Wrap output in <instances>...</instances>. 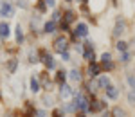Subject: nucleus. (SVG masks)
Masks as SVG:
<instances>
[{"mask_svg":"<svg viewBox=\"0 0 135 117\" xmlns=\"http://www.w3.org/2000/svg\"><path fill=\"white\" fill-rule=\"evenodd\" d=\"M54 49L58 51V52H67V49H69V40L65 38V36H58L56 40H54Z\"/></svg>","mask_w":135,"mask_h":117,"instance_id":"1","label":"nucleus"},{"mask_svg":"<svg viewBox=\"0 0 135 117\" xmlns=\"http://www.w3.org/2000/svg\"><path fill=\"white\" fill-rule=\"evenodd\" d=\"M38 56L42 58V61L45 63V67H47V69H54V65H56V63H54V60H52L51 54H47L43 49H40V51H38Z\"/></svg>","mask_w":135,"mask_h":117,"instance_id":"2","label":"nucleus"},{"mask_svg":"<svg viewBox=\"0 0 135 117\" xmlns=\"http://www.w3.org/2000/svg\"><path fill=\"white\" fill-rule=\"evenodd\" d=\"M101 63H103V69L112 70V69H114V63H112V54H110V52H103V54H101Z\"/></svg>","mask_w":135,"mask_h":117,"instance_id":"3","label":"nucleus"},{"mask_svg":"<svg viewBox=\"0 0 135 117\" xmlns=\"http://www.w3.org/2000/svg\"><path fill=\"white\" fill-rule=\"evenodd\" d=\"M123 32H126V22L123 18H117L115 27H114V36H121Z\"/></svg>","mask_w":135,"mask_h":117,"instance_id":"4","label":"nucleus"},{"mask_svg":"<svg viewBox=\"0 0 135 117\" xmlns=\"http://www.w3.org/2000/svg\"><path fill=\"white\" fill-rule=\"evenodd\" d=\"M13 14H15V7L9 2H4L2 7H0V16H13Z\"/></svg>","mask_w":135,"mask_h":117,"instance_id":"5","label":"nucleus"},{"mask_svg":"<svg viewBox=\"0 0 135 117\" xmlns=\"http://www.w3.org/2000/svg\"><path fill=\"white\" fill-rule=\"evenodd\" d=\"M60 96H61V99H70V97L74 96V90L69 85H65V83H63V85L60 86Z\"/></svg>","mask_w":135,"mask_h":117,"instance_id":"6","label":"nucleus"},{"mask_svg":"<svg viewBox=\"0 0 135 117\" xmlns=\"http://www.w3.org/2000/svg\"><path fill=\"white\" fill-rule=\"evenodd\" d=\"M85 58L86 60H94V43L92 42H86L85 43Z\"/></svg>","mask_w":135,"mask_h":117,"instance_id":"7","label":"nucleus"},{"mask_svg":"<svg viewBox=\"0 0 135 117\" xmlns=\"http://www.w3.org/2000/svg\"><path fill=\"white\" fill-rule=\"evenodd\" d=\"M74 34H76V36H86V34H88V27H86V23H78Z\"/></svg>","mask_w":135,"mask_h":117,"instance_id":"8","label":"nucleus"},{"mask_svg":"<svg viewBox=\"0 0 135 117\" xmlns=\"http://www.w3.org/2000/svg\"><path fill=\"white\" fill-rule=\"evenodd\" d=\"M69 77H70V81H72V83H79V81H81V74H79V70H78V69H72V70L69 72Z\"/></svg>","mask_w":135,"mask_h":117,"instance_id":"9","label":"nucleus"},{"mask_svg":"<svg viewBox=\"0 0 135 117\" xmlns=\"http://www.w3.org/2000/svg\"><path fill=\"white\" fill-rule=\"evenodd\" d=\"M9 34H11L9 25H7L6 22H0V36H2V38H9Z\"/></svg>","mask_w":135,"mask_h":117,"instance_id":"10","label":"nucleus"},{"mask_svg":"<svg viewBox=\"0 0 135 117\" xmlns=\"http://www.w3.org/2000/svg\"><path fill=\"white\" fill-rule=\"evenodd\" d=\"M99 70H101V67L97 63H90V67H88V74H90V77H95V76H99Z\"/></svg>","mask_w":135,"mask_h":117,"instance_id":"11","label":"nucleus"},{"mask_svg":"<svg viewBox=\"0 0 135 117\" xmlns=\"http://www.w3.org/2000/svg\"><path fill=\"white\" fill-rule=\"evenodd\" d=\"M106 96L110 97V99H117V96H119V90H117V86L110 85L108 88H106Z\"/></svg>","mask_w":135,"mask_h":117,"instance_id":"12","label":"nucleus"},{"mask_svg":"<svg viewBox=\"0 0 135 117\" xmlns=\"http://www.w3.org/2000/svg\"><path fill=\"white\" fill-rule=\"evenodd\" d=\"M97 83H99V86H101V88H104V90H106L108 86L112 85V83H110V77H108V76H101V77L97 79Z\"/></svg>","mask_w":135,"mask_h":117,"instance_id":"13","label":"nucleus"},{"mask_svg":"<svg viewBox=\"0 0 135 117\" xmlns=\"http://www.w3.org/2000/svg\"><path fill=\"white\" fill-rule=\"evenodd\" d=\"M16 67H18V60L11 58L9 61H7V70H9V74H15V72H16Z\"/></svg>","mask_w":135,"mask_h":117,"instance_id":"14","label":"nucleus"},{"mask_svg":"<svg viewBox=\"0 0 135 117\" xmlns=\"http://www.w3.org/2000/svg\"><path fill=\"white\" fill-rule=\"evenodd\" d=\"M43 31L45 32H49V34H51V32H54L56 31V22H47V23H45V25H43Z\"/></svg>","mask_w":135,"mask_h":117,"instance_id":"15","label":"nucleus"},{"mask_svg":"<svg viewBox=\"0 0 135 117\" xmlns=\"http://www.w3.org/2000/svg\"><path fill=\"white\" fill-rule=\"evenodd\" d=\"M115 49H117L119 52H126V51H128V43L123 42V40H119V42L115 43Z\"/></svg>","mask_w":135,"mask_h":117,"instance_id":"16","label":"nucleus"},{"mask_svg":"<svg viewBox=\"0 0 135 117\" xmlns=\"http://www.w3.org/2000/svg\"><path fill=\"white\" fill-rule=\"evenodd\" d=\"M112 115H114V117H128V115H126V112L121 106H115L114 110H112Z\"/></svg>","mask_w":135,"mask_h":117,"instance_id":"17","label":"nucleus"},{"mask_svg":"<svg viewBox=\"0 0 135 117\" xmlns=\"http://www.w3.org/2000/svg\"><path fill=\"white\" fill-rule=\"evenodd\" d=\"M31 92H40V81L36 79V77H31Z\"/></svg>","mask_w":135,"mask_h":117,"instance_id":"18","label":"nucleus"},{"mask_svg":"<svg viewBox=\"0 0 135 117\" xmlns=\"http://www.w3.org/2000/svg\"><path fill=\"white\" fill-rule=\"evenodd\" d=\"M103 108H104L103 101H95L94 105H90V110H92V112H99V110H103Z\"/></svg>","mask_w":135,"mask_h":117,"instance_id":"19","label":"nucleus"},{"mask_svg":"<svg viewBox=\"0 0 135 117\" xmlns=\"http://www.w3.org/2000/svg\"><path fill=\"white\" fill-rule=\"evenodd\" d=\"M76 20V13L74 11H67L65 13V23H70V22Z\"/></svg>","mask_w":135,"mask_h":117,"instance_id":"20","label":"nucleus"},{"mask_svg":"<svg viewBox=\"0 0 135 117\" xmlns=\"http://www.w3.org/2000/svg\"><path fill=\"white\" fill-rule=\"evenodd\" d=\"M15 31H16V42H18V43H22V42H23V31H22L20 23L16 25V29H15Z\"/></svg>","mask_w":135,"mask_h":117,"instance_id":"21","label":"nucleus"},{"mask_svg":"<svg viewBox=\"0 0 135 117\" xmlns=\"http://www.w3.org/2000/svg\"><path fill=\"white\" fill-rule=\"evenodd\" d=\"M65 77H67V72H65V70H60V72L56 74V81H58V83H61V85H63V81H65Z\"/></svg>","mask_w":135,"mask_h":117,"instance_id":"22","label":"nucleus"},{"mask_svg":"<svg viewBox=\"0 0 135 117\" xmlns=\"http://www.w3.org/2000/svg\"><path fill=\"white\" fill-rule=\"evenodd\" d=\"M130 60H132V54L128 52V51H126V52H121V61H123V63H128Z\"/></svg>","mask_w":135,"mask_h":117,"instance_id":"23","label":"nucleus"},{"mask_svg":"<svg viewBox=\"0 0 135 117\" xmlns=\"http://www.w3.org/2000/svg\"><path fill=\"white\" fill-rule=\"evenodd\" d=\"M34 115V108H32L31 103H27V106H25V117H31Z\"/></svg>","mask_w":135,"mask_h":117,"instance_id":"24","label":"nucleus"},{"mask_svg":"<svg viewBox=\"0 0 135 117\" xmlns=\"http://www.w3.org/2000/svg\"><path fill=\"white\" fill-rule=\"evenodd\" d=\"M128 103L130 105H135V90H130L128 92Z\"/></svg>","mask_w":135,"mask_h":117,"instance_id":"25","label":"nucleus"},{"mask_svg":"<svg viewBox=\"0 0 135 117\" xmlns=\"http://www.w3.org/2000/svg\"><path fill=\"white\" fill-rule=\"evenodd\" d=\"M29 61H31V63H36V61H38V54L36 52H29Z\"/></svg>","mask_w":135,"mask_h":117,"instance_id":"26","label":"nucleus"},{"mask_svg":"<svg viewBox=\"0 0 135 117\" xmlns=\"http://www.w3.org/2000/svg\"><path fill=\"white\" fill-rule=\"evenodd\" d=\"M128 85L132 90H135V76H128Z\"/></svg>","mask_w":135,"mask_h":117,"instance_id":"27","label":"nucleus"},{"mask_svg":"<svg viewBox=\"0 0 135 117\" xmlns=\"http://www.w3.org/2000/svg\"><path fill=\"white\" fill-rule=\"evenodd\" d=\"M97 86H99V83H97V81H92V83L88 85V90H90V92H95V90H97Z\"/></svg>","mask_w":135,"mask_h":117,"instance_id":"28","label":"nucleus"},{"mask_svg":"<svg viewBox=\"0 0 135 117\" xmlns=\"http://www.w3.org/2000/svg\"><path fill=\"white\" fill-rule=\"evenodd\" d=\"M43 105H45V106H51V105H52V97L51 96H45V97H43Z\"/></svg>","mask_w":135,"mask_h":117,"instance_id":"29","label":"nucleus"},{"mask_svg":"<svg viewBox=\"0 0 135 117\" xmlns=\"http://www.w3.org/2000/svg\"><path fill=\"white\" fill-rule=\"evenodd\" d=\"M40 77H42V83H43V85H49V77H47V72H42V74H40Z\"/></svg>","mask_w":135,"mask_h":117,"instance_id":"30","label":"nucleus"},{"mask_svg":"<svg viewBox=\"0 0 135 117\" xmlns=\"http://www.w3.org/2000/svg\"><path fill=\"white\" fill-rule=\"evenodd\" d=\"M63 115V110L61 108H56L54 112H52V117H61Z\"/></svg>","mask_w":135,"mask_h":117,"instance_id":"31","label":"nucleus"},{"mask_svg":"<svg viewBox=\"0 0 135 117\" xmlns=\"http://www.w3.org/2000/svg\"><path fill=\"white\" fill-rule=\"evenodd\" d=\"M18 6H20L22 9H27V6H29V4H27V0H18Z\"/></svg>","mask_w":135,"mask_h":117,"instance_id":"32","label":"nucleus"},{"mask_svg":"<svg viewBox=\"0 0 135 117\" xmlns=\"http://www.w3.org/2000/svg\"><path fill=\"white\" fill-rule=\"evenodd\" d=\"M45 6H47V7H54L56 2H54V0H45Z\"/></svg>","mask_w":135,"mask_h":117,"instance_id":"33","label":"nucleus"},{"mask_svg":"<svg viewBox=\"0 0 135 117\" xmlns=\"http://www.w3.org/2000/svg\"><path fill=\"white\" fill-rule=\"evenodd\" d=\"M36 115H38V117H47V112H45V110H38Z\"/></svg>","mask_w":135,"mask_h":117,"instance_id":"34","label":"nucleus"},{"mask_svg":"<svg viewBox=\"0 0 135 117\" xmlns=\"http://www.w3.org/2000/svg\"><path fill=\"white\" fill-rule=\"evenodd\" d=\"M61 58H63V61H69V60H70L69 52H61Z\"/></svg>","mask_w":135,"mask_h":117,"instance_id":"35","label":"nucleus"},{"mask_svg":"<svg viewBox=\"0 0 135 117\" xmlns=\"http://www.w3.org/2000/svg\"><path fill=\"white\" fill-rule=\"evenodd\" d=\"M58 18H60V13H58V11H54V14H52V22H56Z\"/></svg>","mask_w":135,"mask_h":117,"instance_id":"36","label":"nucleus"},{"mask_svg":"<svg viewBox=\"0 0 135 117\" xmlns=\"http://www.w3.org/2000/svg\"><path fill=\"white\" fill-rule=\"evenodd\" d=\"M101 117H110V114H108V112H103V115Z\"/></svg>","mask_w":135,"mask_h":117,"instance_id":"37","label":"nucleus"},{"mask_svg":"<svg viewBox=\"0 0 135 117\" xmlns=\"http://www.w3.org/2000/svg\"><path fill=\"white\" fill-rule=\"evenodd\" d=\"M78 117H85V115H83V114H79V115H78Z\"/></svg>","mask_w":135,"mask_h":117,"instance_id":"38","label":"nucleus"},{"mask_svg":"<svg viewBox=\"0 0 135 117\" xmlns=\"http://www.w3.org/2000/svg\"><path fill=\"white\" fill-rule=\"evenodd\" d=\"M133 49H135V40H133Z\"/></svg>","mask_w":135,"mask_h":117,"instance_id":"39","label":"nucleus"},{"mask_svg":"<svg viewBox=\"0 0 135 117\" xmlns=\"http://www.w3.org/2000/svg\"><path fill=\"white\" fill-rule=\"evenodd\" d=\"M69 2H70V0H69Z\"/></svg>","mask_w":135,"mask_h":117,"instance_id":"40","label":"nucleus"}]
</instances>
